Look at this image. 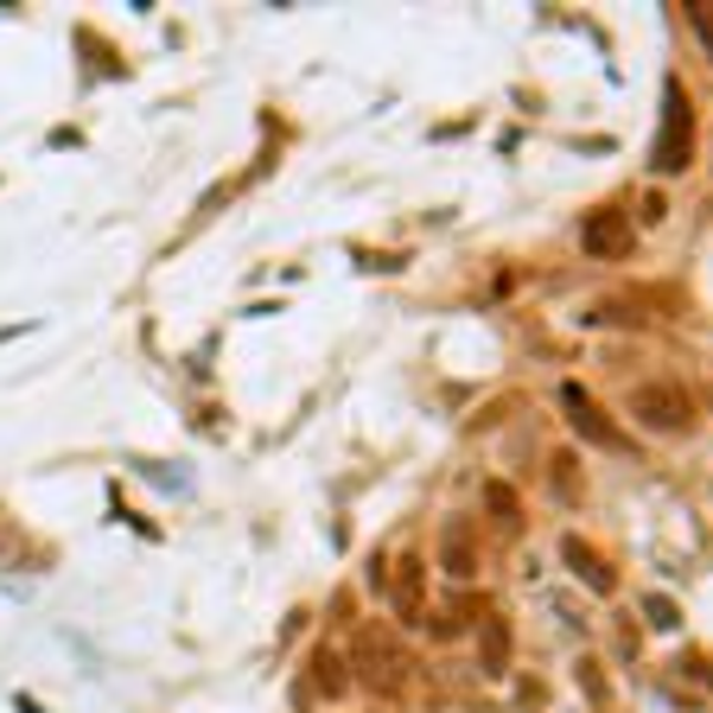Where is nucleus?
Segmentation results:
<instances>
[{
	"mask_svg": "<svg viewBox=\"0 0 713 713\" xmlns=\"http://www.w3.org/2000/svg\"><path fill=\"white\" fill-rule=\"evenodd\" d=\"M631 414H637V427H650V433H688L694 427V402H688L675 382H643L631 395Z\"/></svg>",
	"mask_w": 713,
	"mask_h": 713,
	"instance_id": "1",
	"label": "nucleus"
},
{
	"mask_svg": "<svg viewBox=\"0 0 713 713\" xmlns=\"http://www.w3.org/2000/svg\"><path fill=\"white\" fill-rule=\"evenodd\" d=\"M657 166L662 173H682L694 166V108H688V90L669 76V122L657 134Z\"/></svg>",
	"mask_w": 713,
	"mask_h": 713,
	"instance_id": "2",
	"label": "nucleus"
},
{
	"mask_svg": "<svg viewBox=\"0 0 713 713\" xmlns=\"http://www.w3.org/2000/svg\"><path fill=\"white\" fill-rule=\"evenodd\" d=\"M356 657L370 662V682H376V688L402 682V650H395V637H389V631H363V637H356Z\"/></svg>",
	"mask_w": 713,
	"mask_h": 713,
	"instance_id": "3",
	"label": "nucleus"
},
{
	"mask_svg": "<svg viewBox=\"0 0 713 713\" xmlns=\"http://www.w3.org/2000/svg\"><path fill=\"white\" fill-rule=\"evenodd\" d=\"M624 242H631L624 217H611V210L586 217V249H592V255H624Z\"/></svg>",
	"mask_w": 713,
	"mask_h": 713,
	"instance_id": "4",
	"label": "nucleus"
},
{
	"mask_svg": "<svg viewBox=\"0 0 713 713\" xmlns=\"http://www.w3.org/2000/svg\"><path fill=\"white\" fill-rule=\"evenodd\" d=\"M560 555L574 560V567H580V580L592 586V592H611V574H606V560L592 555V548H586L580 535H560Z\"/></svg>",
	"mask_w": 713,
	"mask_h": 713,
	"instance_id": "5",
	"label": "nucleus"
},
{
	"mask_svg": "<svg viewBox=\"0 0 713 713\" xmlns=\"http://www.w3.org/2000/svg\"><path fill=\"white\" fill-rule=\"evenodd\" d=\"M560 402L574 407V427H580L586 440H606V421L592 414V402H586V395H580V382H567V389H560Z\"/></svg>",
	"mask_w": 713,
	"mask_h": 713,
	"instance_id": "6",
	"label": "nucleus"
},
{
	"mask_svg": "<svg viewBox=\"0 0 713 713\" xmlns=\"http://www.w3.org/2000/svg\"><path fill=\"white\" fill-rule=\"evenodd\" d=\"M395 599H402V611H414V606H421V560H414V555L402 560V580H395Z\"/></svg>",
	"mask_w": 713,
	"mask_h": 713,
	"instance_id": "7",
	"label": "nucleus"
},
{
	"mask_svg": "<svg viewBox=\"0 0 713 713\" xmlns=\"http://www.w3.org/2000/svg\"><path fill=\"white\" fill-rule=\"evenodd\" d=\"M319 688H326V694H344V688H351V675H344L338 650H319Z\"/></svg>",
	"mask_w": 713,
	"mask_h": 713,
	"instance_id": "8",
	"label": "nucleus"
},
{
	"mask_svg": "<svg viewBox=\"0 0 713 713\" xmlns=\"http://www.w3.org/2000/svg\"><path fill=\"white\" fill-rule=\"evenodd\" d=\"M446 574L453 580H472V541H458V529L446 535Z\"/></svg>",
	"mask_w": 713,
	"mask_h": 713,
	"instance_id": "9",
	"label": "nucleus"
},
{
	"mask_svg": "<svg viewBox=\"0 0 713 713\" xmlns=\"http://www.w3.org/2000/svg\"><path fill=\"white\" fill-rule=\"evenodd\" d=\"M504 650H509V637H504V624L490 618V624H484V669H490V675L504 669Z\"/></svg>",
	"mask_w": 713,
	"mask_h": 713,
	"instance_id": "10",
	"label": "nucleus"
},
{
	"mask_svg": "<svg viewBox=\"0 0 713 713\" xmlns=\"http://www.w3.org/2000/svg\"><path fill=\"white\" fill-rule=\"evenodd\" d=\"M484 504H490V516H497L504 529H516V497H509L504 484H490V490H484Z\"/></svg>",
	"mask_w": 713,
	"mask_h": 713,
	"instance_id": "11",
	"label": "nucleus"
},
{
	"mask_svg": "<svg viewBox=\"0 0 713 713\" xmlns=\"http://www.w3.org/2000/svg\"><path fill=\"white\" fill-rule=\"evenodd\" d=\"M643 611H650V624H662V631L675 624V606H669V599H650V606H643Z\"/></svg>",
	"mask_w": 713,
	"mask_h": 713,
	"instance_id": "12",
	"label": "nucleus"
}]
</instances>
